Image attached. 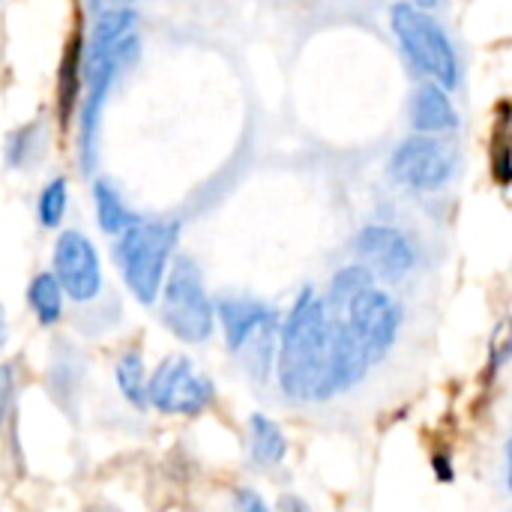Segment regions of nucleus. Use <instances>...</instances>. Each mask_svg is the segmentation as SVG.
Here are the masks:
<instances>
[{"instance_id": "1", "label": "nucleus", "mask_w": 512, "mask_h": 512, "mask_svg": "<svg viewBox=\"0 0 512 512\" xmlns=\"http://www.w3.org/2000/svg\"><path fill=\"white\" fill-rule=\"evenodd\" d=\"M279 384L288 399L324 402L336 396L333 312L315 288H306L279 330Z\"/></svg>"}, {"instance_id": "22", "label": "nucleus", "mask_w": 512, "mask_h": 512, "mask_svg": "<svg viewBox=\"0 0 512 512\" xmlns=\"http://www.w3.org/2000/svg\"><path fill=\"white\" fill-rule=\"evenodd\" d=\"M435 474L441 477V480H453V471H450V459L447 456H435Z\"/></svg>"}, {"instance_id": "19", "label": "nucleus", "mask_w": 512, "mask_h": 512, "mask_svg": "<svg viewBox=\"0 0 512 512\" xmlns=\"http://www.w3.org/2000/svg\"><path fill=\"white\" fill-rule=\"evenodd\" d=\"M234 507H237V512H270V507L264 504V498L255 489H237Z\"/></svg>"}, {"instance_id": "6", "label": "nucleus", "mask_w": 512, "mask_h": 512, "mask_svg": "<svg viewBox=\"0 0 512 512\" xmlns=\"http://www.w3.org/2000/svg\"><path fill=\"white\" fill-rule=\"evenodd\" d=\"M345 321V327L351 330L354 342L360 345L363 357L369 363H378L390 354V348L396 345L399 336V324H402V312L399 303L381 291V288H366L357 297H351L345 303L342 312H333Z\"/></svg>"}, {"instance_id": "15", "label": "nucleus", "mask_w": 512, "mask_h": 512, "mask_svg": "<svg viewBox=\"0 0 512 512\" xmlns=\"http://www.w3.org/2000/svg\"><path fill=\"white\" fill-rule=\"evenodd\" d=\"M27 303L36 312L39 324L51 327V324L60 321V315H63V288L54 279V273H39L27 285Z\"/></svg>"}, {"instance_id": "4", "label": "nucleus", "mask_w": 512, "mask_h": 512, "mask_svg": "<svg viewBox=\"0 0 512 512\" xmlns=\"http://www.w3.org/2000/svg\"><path fill=\"white\" fill-rule=\"evenodd\" d=\"M390 27L402 42L405 54L444 90L459 84V57L444 33V27L414 3H396L390 12Z\"/></svg>"}, {"instance_id": "16", "label": "nucleus", "mask_w": 512, "mask_h": 512, "mask_svg": "<svg viewBox=\"0 0 512 512\" xmlns=\"http://www.w3.org/2000/svg\"><path fill=\"white\" fill-rule=\"evenodd\" d=\"M117 387L123 399L135 408H147V366L138 351H126L117 360Z\"/></svg>"}, {"instance_id": "21", "label": "nucleus", "mask_w": 512, "mask_h": 512, "mask_svg": "<svg viewBox=\"0 0 512 512\" xmlns=\"http://www.w3.org/2000/svg\"><path fill=\"white\" fill-rule=\"evenodd\" d=\"M96 12H111V9H129L135 0H87Z\"/></svg>"}, {"instance_id": "14", "label": "nucleus", "mask_w": 512, "mask_h": 512, "mask_svg": "<svg viewBox=\"0 0 512 512\" xmlns=\"http://www.w3.org/2000/svg\"><path fill=\"white\" fill-rule=\"evenodd\" d=\"M93 201H96V222L105 234H123L135 222V216L129 213V207L123 204L111 180H96Z\"/></svg>"}, {"instance_id": "17", "label": "nucleus", "mask_w": 512, "mask_h": 512, "mask_svg": "<svg viewBox=\"0 0 512 512\" xmlns=\"http://www.w3.org/2000/svg\"><path fill=\"white\" fill-rule=\"evenodd\" d=\"M372 285H375V273L366 270L363 264L339 270V273L333 276V285H330V300H327L330 312H342L345 303H348L351 297H357L360 291H366V288H372Z\"/></svg>"}, {"instance_id": "9", "label": "nucleus", "mask_w": 512, "mask_h": 512, "mask_svg": "<svg viewBox=\"0 0 512 512\" xmlns=\"http://www.w3.org/2000/svg\"><path fill=\"white\" fill-rule=\"evenodd\" d=\"M54 279L75 303H90L102 288L96 246L81 231H63L54 246Z\"/></svg>"}, {"instance_id": "23", "label": "nucleus", "mask_w": 512, "mask_h": 512, "mask_svg": "<svg viewBox=\"0 0 512 512\" xmlns=\"http://www.w3.org/2000/svg\"><path fill=\"white\" fill-rule=\"evenodd\" d=\"M6 309H3V303H0V348H3V342H6Z\"/></svg>"}, {"instance_id": "2", "label": "nucleus", "mask_w": 512, "mask_h": 512, "mask_svg": "<svg viewBox=\"0 0 512 512\" xmlns=\"http://www.w3.org/2000/svg\"><path fill=\"white\" fill-rule=\"evenodd\" d=\"M135 21H138V15L132 9H111V12H99V21L93 27L90 48H87V66H84L87 96L81 105V141H78V156H81L84 171L96 168L99 123H102L108 93H111L117 75L138 54Z\"/></svg>"}, {"instance_id": "8", "label": "nucleus", "mask_w": 512, "mask_h": 512, "mask_svg": "<svg viewBox=\"0 0 512 512\" xmlns=\"http://www.w3.org/2000/svg\"><path fill=\"white\" fill-rule=\"evenodd\" d=\"M390 174L396 183L417 189V192H435L450 183L456 174V153L429 135H411L402 141L390 159Z\"/></svg>"}, {"instance_id": "7", "label": "nucleus", "mask_w": 512, "mask_h": 512, "mask_svg": "<svg viewBox=\"0 0 512 512\" xmlns=\"http://www.w3.org/2000/svg\"><path fill=\"white\" fill-rule=\"evenodd\" d=\"M216 387L207 375L195 369V363L183 354H174L159 363V369L147 378V405L162 414L198 417L210 408Z\"/></svg>"}, {"instance_id": "5", "label": "nucleus", "mask_w": 512, "mask_h": 512, "mask_svg": "<svg viewBox=\"0 0 512 512\" xmlns=\"http://www.w3.org/2000/svg\"><path fill=\"white\" fill-rule=\"evenodd\" d=\"M162 321L183 342H204L213 333L216 312L204 291L201 270L192 258L180 255L162 282Z\"/></svg>"}, {"instance_id": "18", "label": "nucleus", "mask_w": 512, "mask_h": 512, "mask_svg": "<svg viewBox=\"0 0 512 512\" xmlns=\"http://www.w3.org/2000/svg\"><path fill=\"white\" fill-rule=\"evenodd\" d=\"M66 204H69V189H66V180L57 177L51 180L42 195H39V222L45 228H57L63 222V213H66Z\"/></svg>"}, {"instance_id": "13", "label": "nucleus", "mask_w": 512, "mask_h": 512, "mask_svg": "<svg viewBox=\"0 0 512 512\" xmlns=\"http://www.w3.org/2000/svg\"><path fill=\"white\" fill-rule=\"evenodd\" d=\"M249 453L261 468H273L285 459L288 453V441L285 432L264 414H252L249 417Z\"/></svg>"}, {"instance_id": "20", "label": "nucleus", "mask_w": 512, "mask_h": 512, "mask_svg": "<svg viewBox=\"0 0 512 512\" xmlns=\"http://www.w3.org/2000/svg\"><path fill=\"white\" fill-rule=\"evenodd\" d=\"M279 512H312V510H309V504H306L303 498H297V495H282V498H279Z\"/></svg>"}, {"instance_id": "11", "label": "nucleus", "mask_w": 512, "mask_h": 512, "mask_svg": "<svg viewBox=\"0 0 512 512\" xmlns=\"http://www.w3.org/2000/svg\"><path fill=\"white\" fill-rule=\"evenodd\" d=\"M213 312H219V321H222V330H225V342H228V348L234 354L240 351V345L258 327L276 321V309L273 306L249 300V297H228L219 306H213Z\"/></svg>"}, {"instance_id": "3", "label": "nucleus", "mask_w": 512, "mask_h": 512, "mask_svg": "<svg viewBox=\"0 0 512 512\" xmlns=\"http://www.w3.org/2000/svg\"><path fill=\"white\" fill-rule=\"evenodd\" d=\"M180 237V222L171 219H135L117 240V264L123 282L138 303L153 306L159 300L171 252Z\"/></svg>"}, {"instance_id": "12", "label": "nucleus", "mask_w": 512, "mask_h": 512, "mask_svg": "<svg viewBox=\"0 0 512 512\" xmlns=\"http://www.w3.org/2000/svg\"><path fill=\"white\" fill-rule=\"evenodd\" d=\"M411 123L420 132H450L459 126V114L441 84L429 81L417 87L411 102Z\"/></svg>"}, {"instance_id": "10", "label": "nucleus", "mask_w": 512, "mask_h": 512, "mask_svg": "<svg viewBox=\"0 0 512 512\" xmlns=\"http://www.w3.org/2000/svg\"><path fill=\"white\" fill-rule=\"evenodd\" d=\"M357 255L366 261L363 267L384 276V279H402L414 270L417 255L411 240L390 225H369L357 234Z\"/></svg>"}]
</instances>
